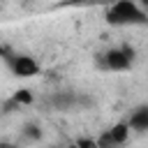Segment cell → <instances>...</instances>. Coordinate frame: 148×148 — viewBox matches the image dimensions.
<instances>
[{
	"instance_id": "7a4b0ae2",
	"label": "cell",
	"mask_w": 148,
	"mask_h": 148,
	"mask_svg": "<svg viewBox=\"0 0 148 148\" xmlns=\"http://www.w3.org/2000/svg\"><path fill=\"white\" fill-rule=\"evenodd\" d=\"M130 62H132V49H127V46L125 49H111L109 53H104V65L109 69L123 72L130 67Z\"/></svg>"
},
{
	"instance_id": "52a82bcc",
	"label": "cell",
	"mask_w": 148,
	"mask_h": 148,
	"mask_svg": "<svg viewBox=\"0 0 148 148\" xmlns=\"http://www.w3.org/2000/svg\"><path fill=\"white\" fill-rule=\"evenodd\" d=\"M14 102H16V104H30V102H32L30 90H18V92L14 95Z\"/></svg>"
},
{
	"instance_id": "9c48e42d",
	"label": "cell",
	"mask_w": 148,
	"mask_h": 148,
	"mask_svg": "<svg viewBox=\"0 0 148 148\" xmlns=\"http://www.w3.org/2000/svg\"><path fill=\"white\" fill-rule=\"evenodd\" d=\"M25 134L30 139H39V127L37 125H25Z\"/></svg>"
},
{
	"instance_id": "6da1fadb",
	"label": "cell",
	"mask_w": 148,
	"mask_h": 148,
	"mask_svg": "<svg viewBox=\"0 0 148 148\" xmlns=\"http://www.w3.org/2000/svg\"><path fill=\"white\" fill-rule=\"evenodd\" d=\"M106 21L113 25H136L146 23V14L134 0H116L106 9Z\"/></svg>"
},
{
	"instance_id": "30bf717a",
	"label": "cell",
	"mask_w": 148,
	"mask_h": 148,
	"mask_svg": "<svg viewBox=\"0 0 148 148\" xmlns=\"http://www.w3.org/2000/svg\"><path fill=\"white\" fill-rule=\"evenodd\" d=\"M76 148H97V143H95V141H79Z\"/></svg>"
},
{
	"instance_id": "8fae6325",
	"label": "cell",
	"mask_w": 148,
	"mask_h": 148,
	"mask_svg": "<svg viewBox=\"0 0 148 148\" xmlns=\"http://www.w3.org/2000/svg\"><path fill=\"white\" fill-rule=\"evenodd\" d=\"M139 2H141V5H143V7H148V0H139Z\"/></svg>"
},
{
	"instance_id": "5b68a950",
	"label": "cell",
	"mask_w": 148,
	"mask_h": 148,
	"mask_svg": "<svg viewBox=\"0 0 148 148\" xmlns=\"http://www.w3.org/2000/svg\"><path fill=\"white\" fill-rule=\"evenodd\" d=\"M109 136H111V141L118 146V143H125L127 141V136H130V127H127V123H118V125H113L111 130H109Z\"/></svg>"
},
{
	"instance_id": "8992f818",
	"label": "cell",
	"mask_w": 148,
	"mask_h": 148,
	"mask_svg": "<svg viewBox=\"0 0 148 148\" xmlns=\"http://www.w3.org/2000/svg\"><path fill=\"white\" fill-rule=\"evenodd\" d=\"M116 0H65L60 7H88V5H113Z\"/></svg>"
},
{
	"instance_id": "7c38bea8",
	"label": "cell",
	"mask_w": 148,
	"mask_h": 148,
	"mask_svg": "<svg viewBox=\"0 0 148 148\" xmlns=\"http://www.w3.org/2000/svg\"><path fill=\"white\" fill-rule=\"evenodd\" d=\"M2 148H12V146H2Z\"/></svg>"
},
{
	"instance_id": "3957f363",
	"label": "cell",
	"mask_w": 148,
	"mask_h": 148,
	"mask_svg": "<svg viewBox=\"0 0 148 148\" xmlns=\"http://www.w3.org/2000/svg\"><path fill=\"white\" fill-rule=\"evenodd\" d=\"M12 72L21 79H28V76H35L39 72V65L30 56H14L12 58Z\"/></svg>"
},
{
	"instance_id": "277c9868",
	"label": "cell",
	"mask_w": 148,
	"mask_h": 148,
	"mask_svg": "<svg viewBox=\"0 0 148 148\" xmlns=\"http://www.w3.org/2000/svg\"><path fill=\"white\" fill-rule=\"evenodd\" d=\"M127 127H132V130H139V132H143V130H148V106H139L132 116H130V123H127Z\"/></svg>"
},
{
	"instance_id": "ba28073f",
	"label": "cell",
	"mask_w": 148,
	"mask_h": 148,
	"mask_svg": "<svg viewBox=\"0 0 148 148\" xmlns=\"http://www.w3.org/2000/svg\"><path fill=\"white\" fill-rule=\"evenodd\" d=\"M111 146H116V143L111 141V136H109V132H104V134H102V139L97 141V148H111Z\"/></svg>"
}]
</instances>
